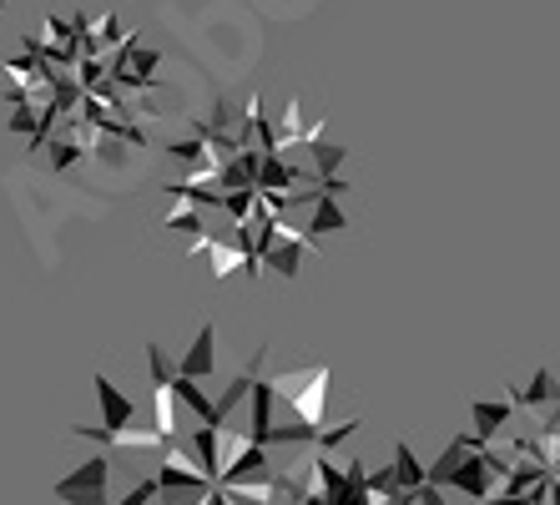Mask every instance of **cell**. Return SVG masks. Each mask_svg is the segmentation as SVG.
Here are the masks:
<instances>
[{
  "label": "cell",
  "mask_w": 560,
  "mask_h": 505,
  "mask_svg": "<svg viewBox=\"0 0 560 505\" xmlns=\"http://www.w3.org/2000/svg\"><path fill=\"white\" fill-rule=\"evenodd\" d=\"M212 369H218V329H212V324H202V329H197V339L187 344V354L177 360V374H187V379H208Z\"/></svg>",
  "instance_id": "52a82bcc"
},
{
  "label": "cell",
  "mask_w": 560,
  "mask_h": 505,
  "mask_svg": "<svg viewBox=\"0 0 560 505\" xmlns=\"http://www.w3.org/2000/svg\"><path fill=\"white\" fill-rule=\"evenodd\" d=\"M202 505H233V495L222 491V485H212V495H208V501H202Z\"/></svg>",
  "instance_id": "5bb4252c"
},
{
  "label": "cell",
  "mask_w": 560,
  "mask_h": 505,
  "mask_svg": "<svg viewBox=\"0 0 560 505\" xmlns=\"http://www.w3.org/2000/svg\"><path fill=\"white\" fill-rule=\"evenodd\" d=\"M92 389H96V404H102V425H106V430H127L131 420H137V399L121 395V389L112 385L106 374H96Z\"/></svg>",
  "instance_id": "8992f818"
},
{
  "label": "cell",
  "mask_w": 560,
  "mask_h": 505,
  "mask_svg": "<svg viewBox=\"0 0 560 505\" xmlns=\"http://www.w3.org/2000/svg\"><path fill=\"white\" fill-rule=\"evenodd\" d=\"M77 439H96V445H112V455H137V450H167V439L156 430H106V425H71Z\"/></svg>",
  "instance_id": "277c9868"
},
{
  "label": "cell",
  "mask_w": 560,
  "mask_h": 505,
  "mask_svg": "<svg viewBox=\"0 0 560 505\" xmlns=\"http://www.w3.org/2000/svg\"><path fill=\"white\" fill-rule=\"evenodd\" d=\"M328 379H334V369H328V364H318V369H288V374H273L278 395H283L288 404H293V420H303V425H324Z\"/></svg>",
  "instance_id": "6da1fadb"
},
{
  "label": "cell",
  "mask_w": 560,
  "mask_h": 505,
  "mask_svg": "<svg viewBox=\"0 0 560 505\" xmlns=\"http://www.w3.org/2000/svg\"><path fill=\"white\" fill-rule=\"evenodd\" d=\"M469 414H475V435H469V450H485L490 439L500 435V430L510 425V414H515V399H475L469 404Z\"/></svg>",
  "instance_id": "5b68a950"
},
{
  "label": "cell",
  "mask_w": 560,
  "mask_h": 505,
  "mask_svg": "<svg viewBox=\"0 0 560 505\" xmlns=\"http://www.w3.org/2000/svg\"><path fill=\"white\" fill-rule=\"evenodd\" d=\"M349 435H359V420H343V425L318 430V450H334V445H343Z\"/></svg>",
  "instance_id": "7c38bea8"
},
{
  "label": "cell",
  "mask_w": 560,
  "mask_h": 505,
  "mask_svg": "<svg viewBox=\"0 0 560 505\" xmlns=\"http://www.w3.org/2000/svg\"><path fill=\"white\" fill-rule=\"evenodd\" d=\"M510 399H515V410H556V404H560V379L550 369H540V374H535V385L525 389V395H521V389H510Z\"/></svg>",
  "instance_id": "ba28073f"
},
{
  "label": "cell",
  "mask_w": 560,
  "mask_h": 505,
  "mask_svg": "<svg viewBox=\"0 0 560 505\" xmlns=\"http://www.w3.org/2000/svg\"><path fill=\"white\" fill-rule=\"evenodd\" d=\"M394 475H399V491H419V485H430V470L415 460L409 439H394Z\"/></svg>",
  "instance_id": "30bf717a"
},
{
  "label": "cell",
  "mask_w": 560,
  "mask_h": 505,
  "mask_svg": "<svg viewBox=\"0 0 560 505\" xmlns=\"http://www.w3.org/2000/svg\"><path fill=\"white\" fill-rule=\"evenodd\" d=\"M156 495H162V485H156V475H152V480H142V485H131L117 505H156Z\"/></svg>",
  "instance_id": "4fadbf2b"
},
{
  "label": "cell",
  "mask_w": 560,
  "mask_h": 505,
  "mask_svg": "<svg viewBox=\"0 0 560 505\" xmlns=\"http://www.w3.org/2000/svg\"><path fill=\"white\" fill-rule=\"evenodd\" d=\"M192 450H197V466L218 480L222 475V425H197L192 430Z\"/></svg>",
  "instance_id": "9c48e42d"
},
{
  "label": "cell",
  "mask_w": 560,
  "mask_h": 505,
  "mask_svg": "<svg viewBox=\"0 0 560 505\" xmlns=\"http://www.w3.org/2000/svg\"><path fill=\"white\" fill-rule=\"evenodd\" d=\"M106 485H112V455H92L86 466H77L66 480H56V501H66V505H106Z\"/></svg>",
  "instance_id": "7a4b0ae2"
},
{
  "label": "cell",
  "mask_w": 560,
  "mask_h": 505,
  "mask_svg": "<svg viewBox=\"0 0 560 505\" xmlns=\"http://www.w3.org/2000/svg\"><path fill=\"white\" fill-rule=\"evenodd\" d=\"M495 470H490V460H485L480 450H469L465 460H459L455 470H450V480H444V491H455V495H465V501H475V505H485L490 495H495Z\"/></svg>",
  "instance_id": "3957f363"
},
{
  "label": "cell",
  "mask_w": 560,
  "mask_h": 505,
  "mask_svg": "<svg viewBox=\"0 0 560 505\" xmlns=\"http://www.w3.org/2000/svg\"><path fill=\"white\" fill-rule=\"evenodd\" d=\"M465 455H469V435H455L450 445H444L440 460L430 466V485H444V480H450V470H455L459 460H465Z\"/></svg>",
  "instance_id": "8fae6325"
}]
</instances>
